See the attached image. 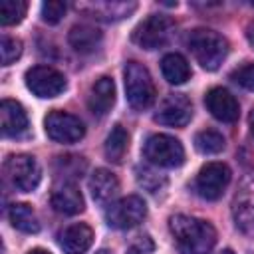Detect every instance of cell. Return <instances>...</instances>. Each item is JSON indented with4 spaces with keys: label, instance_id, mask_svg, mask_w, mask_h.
I'll return each mask as SVG.
<instances>
[{
    "label": "cell",
    "instance_id": "32",
    "mask_svg": "<svg viewBox=\"0 0 254 254\" xmlns=\"http://www.w3.org/2000/svg\"><path fill=\"white\" fill-rule=\"evenodd\" d=\"M250 131H252V135H254V109H252V113H250Z\"/></svg>",
    "mask_w": 254,
    "mask_h": 254
},
{
    "label": "cell",
    "instance_id": "29",
    "mask_svg": "<svg viewBox=\"0 0 254 254\" xmlns=\"http://www.w3.org/2000/svg\"><path fill=\"white\" fill-rule=\"evenodd\" d=\"M230 77H232L238 85H242L244 89L254 91V64H246V65L234 69Z\"/></svg>",
    "mask_w": 254,
    "mask_h": 254
},
{
    "label": "cell",
    "instance_id": "1",
    "mask_svg": "<svg viewBox=\"0 0 254 254\" xmlns=\"http://www.w3.org/2000/svg\"><path fill=\"white\" fill-rule=\"evenodd\" d=\"M169 228L181 254H210L216 244L214 226L202 218L175 214L169 220Z\"/></svg>",
    "mask_w": 254,
    "mask_h": 254
},
{
    "label": "cell",
    "instance_id": "5",
    "mask_svg": "<svg viewBox=\"0 0 254 254\" xmlns=\"http://www.w3.org/2000/svg\"><path fill=\"white\" fill-rule=\"evenodd\" d=\"M145 216H147V204L137 194L123 196L115 202H109V206L105 210L107 224L117 230H129V228L137 226L139 222H143Z\"/></svg>",
    "mask_w": 254,
    "mask_h": 254
},
{
    "label": "cell",
    "instance_id": "6",
    "mask_svg": "<svg viewBox=\"0 0 254 254\" xmlns=\"http://www.w3.org/2000/svg\"><path fill=\"white\" fill-rule=\"evenodd\" d=\"M173 30H175V24L169 16L151 14L135 28L133 42L143 50H159L171 40Z\"/></svg>",
    "mask_w": 254,
    "mask_h": 254
},
{
    "label": "cell",
    "instance_id": "12",
    "mask_svg": "<svg viewBox=\"0 0 254 254\" xmlns=\"http://www.w3.org/2000/svg\"><path fill=\"white\" fill-rule=\"evenodd\" d=\"M192 117L190 99L183 93H173L163 99L159 111L155 113V121L169 127H185Z\"/></svg>",
    "mask_w": 254,
    "mask_h": 254
},
{
    "label": "cell",
    "instance_id": "33",
    "mask_svg": "<svg viewBox=\"0 0 254 254\" xmlns=\"http://www.w3.org/2000/svg\"><path fill=\"white\" fill-rule=\"evenodd\" d=\"M248 40L254 44V26H250V32H248Z\"/></svg>",
    "mask_w": 254,
    "mask_h": 254
},
{
    "label": "cell",
    "instance_id": "35",
    "mask_svg": "<svg viewBox=\"0 0 254 254\" xmlns=\"http://www.w3.org/2000/svg\"><path fill=\"white\" fill-rule=\"evenodd\" d=\"M129 254H139V252H135V250H131V252H129Z\"/></svg>",
    "mask_w": 254,
    "mask_h": 254
},
{
    "label": "cell",
    "instance_id": "3",
    "mask_svg": "<svg viewBox=\"0 0 254 254\" xmlns=\"http://www.w3.org/2000/svg\"><path fill=\"white\" fill-rule=\"evenodd\" d=\"M123 73H125V97L129 105L137 111L149 109L157 99V89L149 69L139 62H129Z\"/></svg>",
    "mask_w": 254,
    "mask_h": 254
},
{
    "label": "cell",
    "instance_id": "36",
    "mask_svg": "<svg viewBox=\"0 0 254 254\" xmlns=\"http://www.w3.org/2000/svg\"><path fill=\"white\" fill-rule=\"evenodd\" d=\"M252 6H254V0H252Z\"/></svg>",
    "mask_w": 254,
    "mask_h": 254
},
{
    "label": "cell",
    "instance_id": "16",
    "mask_svg": "<svg viewBox=\"0 0 254 254\" xmlns=\"http://www.w3.org/2000/svg\"><path fill=\"white\" fill-rule=\"evenodd\" d=\"M93 242V230L83 224H69L62 234H60V246L65 254H85Z\"/></svg>",
    "mask_w": 254,
    "mask_h": 254
},
{
    "label": "cell",
    "instance_id": "21",
    "mask_svg": "<svg viewBox=\"0 0 254 254\" xmlns=\"http://www.w3.org/2000/svg\"><path fill=\"white\" fill-rule=\"evenodd\" d=\"M10 222L16 230L20 232H26V234H36L40 230V220L34 212V208L26 202H18V204H12L10 206Z\"/></svg>",
    "mask_w": 254,
    "mask_h": 254
},
{
    "label": "cell",
    "instance_id": "14",
    "mask_svg": "<svg viewBox=\"0 0 254 254\" xmlns=\"http://www.w3.org/2000/svg\"><path fill=\"white\" fill-rule=\"evenodd\" d=\"M0 119L4 137H20L28 131V115L24 107L14 99H4L0 103Z\"/></svg>",
    "mask_w": 254,
    "mask_h": 254
},
{
    "label": "cell",
    "instance_id": "18",
    "mask_svg": "<svg viewBox=\"0 0 254 254\" xmlns=\"http://www.w3.org/2000/svg\"><path fill=\"white\" fill-rule=\"evenodd\" d=\"M89 190L93 200L105 204L119 192V181L117 177L107 169H95L89 177Z\"/></svg>",
    "mask_w": 254,
    "mask_h": 254
},
{
    "label": "cell",
    "instance_id": "31",
    "mask_svg": "<svg viewBox=\"0 0 254 254\" xmlns=\"http://www.w3.org/2000/svg\"><path fill=\"white\" fill-rule=\"evenodd\" d=\"M28 254H52V252H48V250H44V248H34V250H30Z\"/></svg>",
    "mask_w": 254,
    "mask_h": 254
},
{
    "label": "cell",
    "instance_id": "20",
    "mask_svg": "<svg viewBox=\"0 0 254 254\" xmlns=\"http://www.w3.org/2000/svg\"><path fill=\"white\" fill-rule=\"evenodd\" d=\"M161 71L163 77L173 85H181L190 77V65L181 54H167L161 60Z\"/></svg>",
    "mask_w": 254,
    "mask_h": 254
},
{
    "label": "cell",
    "instance_id": "22",
    "mask_svg": "<svg viewBox=\"0 0 254 254\" xmlns=\"http://www.w3.org/2000/svg\"><path fill=\"white\" fill-rule=\"evenodd\" d=\"M129 149V133L123 125H115L105 139V157L111 163H121Z\"/></svg>",
    "mask_w": 254,
    "mask_h": 254
},
{
    "label": "cell",
    "instance_id": "17",
    "mask_svg": "<svg viewBox=\"0 0 254 254\" xmlns=\"http://www.w3.org/2000/svg\"><path fill=\"white\" fill-rule=\"evenodd\" d=\"M115 103V83L111 77L103 75L99 77L93 87H91V93L87 97V105H89V111L97 117H103L109 113V109L113 107Z\"/></svg>",
    "mask_w": 254,
    "mask_h": 254
},
{
    "label": "cell",
    "instance_id": "8",
    "mask_svg": "<svg viewBox=\"0 0 254 254\" xmlns=\"http://www.w3.org/2000/svg\"><path fill=\"white\" fill-rule=\"evenodd\" d=\"M4 171L10 179V183L18 190H24V192L34 190L40 185V179H42L40 165L32 155H12V157H8V161L4 165Z\"/></svg>",
    "mask_w": 254,
    "mask_h": 254
},
{
    "label": "cell",
    "instance_id": "4",
    "mask_svg": "<svg viewBox=\"0 0 254 254\" xmlns=\"http://www.w3.org/2000/svg\"><path fill=\"white\" fill-rule=\"evenodd\" d=\"M143 155L151 165L165 167V169L181 167L185 161V149L181 141L165 133L151 135L143 145Z\"/></svg>",
    "mask_w": 254,
    "mask_h": 254
},
{
    "label": "cell",
    "instance_id": "28",
    "mask_svg": "<svg viewBox=\"0 0 254 254\" xmlns=\"http://www.w3.org/2000/svg\"><path fill=\"white\" fill-rule=\"evenodd\" d=\"M67 6L65 2H60V0H48L42 4V20L48 22V24H58L64 14H65Z\"/></svg>",
    "mask_w": 254,
    "mask_h": 254
},
{
    "label": "cell",
    "instance_id": "13",
    "mask_svg": "<svg viewBox=\"0 0 254 254\" xmlns=\"http://www.w3.org/2000/svg\"><path fill=\"white\" fill-rule=\"evenodd\" d=\"M204 105L210 115L222 123H234L240 115V105L236 97L224 87H212L204 95Z\"/></svg>",
    "mask_w": 254,
    "mask_h": 254
},
{
    "label": "cell",
    "instance_id": "30",
    "mask_svg": "<svg viewBox=\"0 0 254 254\" xmlns=\"http://www.w3.org/2000/svg\"><path fill=\"white\" fill-rule=\"evenodd\" d=\"M133 250L139 252V254H141V252L145 254V252L153 250V242H151V238H149V236H139V240H137V244L133 246Z\"/></svg>",
    "mask_w": 254,
    "mask_h": 254
},
{
    "label": "cell",
    "instance_id": "25",
    "mask_svg": "<svg viewBox=\"0 0 254 254\" xmlns=\"http://www.w3.org/2000/svg\"><path fill=\"white\" fill-rule=\"evenodd\" d=\"M28 4L24 0H2L0 2V24L2 26H14L22 22L26 16Z\"/></svg>",
    "mask_w": 254,
    "mask_h": 254
},
{
    "label": "cell",
    "instance_id": "10",
    "mask_svg": "<svg viewBox=\"0 0 254 254\" xmlns=\"http://www.w3.org/2000/svg\"><path fill=\"white\" fill-rule=\"evenodd\" d=\"M26 87L44 99L58 97L65 89V77L62 71L50 65H36L26 71Z\"/></svg>",
    "mask_w": 254,
    "mask_h": 254
},
{
    "label": "cell",
    "instance_id": "7",
    "mask_svg": "<svg viewBox=\"0 0 254 254\" xmlns=\"http://www.w3.org/2000/svg\"><path fill=\"white\" fill-rule=\"evenodd\" d=\"M232 218L238 230L254 234V169H250L238 185L232 200Z\"/></svg>",
    "mask_w": 254,
    "mask_h": 254
},
{
    "label": "cell",
    "instance_id": "23",
    "mask_svg": "<svg viewBox=\"0 0 254 254\" xmlns=\"http://www.w3.org/2000/svg\"><path fill=\"white\" fill-rule=\"evenodd\" d=\"M135 10V4H125V2H95L89 10V14H93V18H101L107 22L113 20H121L125 16H129Z\"/></svg>",
    "mask_w": 254,
    "mask_h": 254
},
{
    "label": "cell",
    "instance_id": "34",
    "mask_svg": "<svg viewBox=\"0 0 254 254\" xmlns=\"http://www.w3.org/2000/svg\"><path fill=\"white\" fill-rule=\"evenodd\" d=\"M220 254H234V250H230V248H226V250H222Z\"/></svg>",
    "mask_w": 254,
    "mask_h": 254
},
{
    "label": "cell",
    "instance_id": "11",
    "mask_svg": "<svg viewBox=\"0 0 254 254\" xmlns=\"http://www.w3.org/2000/svg\"><path fill=\"white\" fill-rule=\"evenodd\" d=\"M44 127H46L48 137L58 143H75L85 135V127L79 121V117L60 111V109H54L48 113Z\"/></svg>",
    "mask_w": 254,
    "mask_h": 254
},
{
    "label": "cell",
    "instance_id": "2",
    "mask_svg": "<svg viewBox=\"0 0 254 254\" xmlns=\"http://www.w3.org/2000/svg\"><path fill=\"white\" fill-rule=\"evenodd\" d=\"M189 50L192 52L194 60L206 69L214 71L220 67V64L228 56V42L222 34L208 30V28H196L187 38Z\"/></svg>",
    "mask_w": 254,
    "mask_h": 254
},
{
    "label": "cell",
    "instance_id": "15",
    "mask_svg": "<svg viewBox=\"0 0 254 254\" xmlns=\"http://www.w3.org/2000/svg\"><path fill=\"white\" fill-rule=\"evenodd\" d=\"M52 206L56 212L65 214V216H73L77 212L83 210V196L79 192V189L73 183L64 181L62 185H58L52 192Z\"/></svg>",
    "mask_w": 254,
    "mask_h": 254
},
{
    "label": "cell",
    "instance_id": "27",
    "mask_svg": "<svg viewBox=\"0 0 254 254\" xmlns=\"http://www.w3.org/2000/svg\"><path fill=\"white\" fill-rule=\"evenodd\" d=\"M137 181H139L141 187H145L151 192H157V190H161L167 185L165 177H161L159 173H155L153 169H147V167L137 169Z\"/></svg>",
    "mask_w": 254,
    "mask_h": 254
},
{
    "label": "cell",
    "instance_id": "24",
    "mask_svg": "<svg viewBox=\"0 0 254 254\" xmlns=\"http://www.w3.org/2000/svg\"><path fill=\"white\" fill-rule=\"evenodd\" d=\"M224 137L218 133V131H212V129H204V131H198L194 135V147L202 153V155H216L224 149Z\"/></svg>",
    "mask_w": 254,
    "mask_h": 254
},
{
    "label": "cell",
    "instance_id": "26",
    "mask_svg": "<svg viewBox=\"0 0 254 254\" xmlns=\"http://www.w3.org/2000/svg\"><path fill=\"white\" fill-rule=\"evenodd\" d=\"M0 56H2V65H10L12 62H16L22 56V42L16 38H8L2 36L0 42Z\"/></svg>",
    "mask_w": 254,
    "mask_h": 254
},
{
    "label": "cell",
    "instance_id": "19",
    "mask_svg": "<svg viewBox=\"0 0 254 254\" xmlns=\"http://www.w3.org/2000/svg\"><path fill=\"white\" fill-rule=\"evenodd\" d=\"M101 38H103L101 32L89 24H75L67 36L71 48L79 54H91L93 50H97V46L101 44Z\"/></svg>",
    "mask_w": 254,
    "mask_h": 254
},
{
    "label": "cell",
    "instance_id": "9",
    "mask_svg": "<svg viewBox=\"0 0 254 254\" xmlns=\"http://www.w3.org/2000/svg\"><path fill=\"white\" fill-rule=\"evenodd\" d=\"M228 183H230V169L224 163H206L194 179V190L198 192V196L206 200H216L222 196Z\"/></svg>",
    "mask_w": 254,
    "mask_h": 254
}]
</instances>
